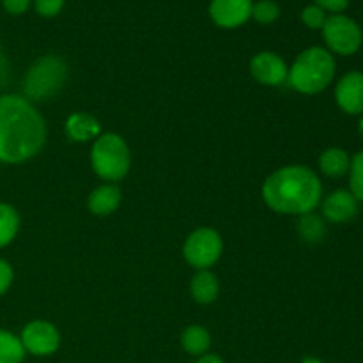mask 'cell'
Masks as SVG:
<instances>
[{
    "mask_svg": "<svg viewBox=\"0 0 363 363\" xmlns=\"http://www.w3.org/2000/svg\"><path fill=\"white\" fill-rule=\"evenodd\" d=\"M34 7L39 16L53 18L62 11L64 0H34Z\"/></svg>",
    "mask_w": 363,
    "mask_h": 363,
    "instance_id": "cb8c5ba5",
    "label": "cell"
},
{
    "mask_svg": "<svg viewBox=\"0 0 363 363\" xmlns=\"http://www.w3.org/2000/svg\"><path fill=\"white\" fill-rule=\"evenodd\" d=\"M181 344H183L184 351L188 354H194V357H202L206 354V351L211 346V337H209V332L202 326H188L184 330L183 337H181Z\"/></svg>",
    "mask_w": 363,
    "mask_h": 363,
    "instance_id": "e0dca14e",
    "label": "cell"
},
{
    "mask_svg": "<svg viewBox=\"0 0 363 363\" xmlns=\"http://www.w3.org/2000/svg\"><path fill=\"white\" fill-rule=\"evenodd\" d=\"M358 130H360V135L363 137V117H362V121H360V126H358Z\"/></svg>",
    "mask_w": 363,
    "mask_h": 363,
    "instance_id": "f546056e",
    "label": "cell"
},
{
    "mask_svg": "<svg viewBox=\"0 0 363 363\" xmlns=\"http://www.w3.org/2000/svg\"><path fill=\"white\" fill-rule=\"evenodd\" d=\"M280 7L275 0H259L252 6V18L262 25H269L279 20Z\"/></svg>",
    "mask_w": 363,
    "mask_h": 363,
    "instance_id": "ffe728a7",
    "label": "cell"
},
{
    "mask_svg": "<svg viewBox=\"0 0 363 363\" xmlns=\"http://www.w3.org/2000/svg\"><path fill=\"white\" fill-rule=\"evenodd\" d=\"M301 21L307 25L308 28H323L326 23V11H323L321 7L312 4V6H307L303 11H301Z\"/></svg>",
    "mask_w": 363,
    "mask_h": 363,
    "instance_id": "603a6c76",
    "label": "cell"
},
{
    "mask_svg": "<svg viewBox=\"0 0 363 363\" xmlns=\"http://www.w3.org/2000/svg\"><path fill=\"white\" fill-rule=\"evenodd\" d=\"M66 133L73 138L74 142H85L98 137L99 123L94 117L87 113H73L66 123Z\"/></svg>",
    "mask_w": 363,
    "mask_h": 363,
    "instance_id": "9a60e30c",
    "label": "cell"
},
{
    "mask_svg": "<svg viewBox=\"0 0 363 363\" xmlns=\"http://www.w3.org/2000/svg\"><path fill=\"white\" fill-rule=\"evenodd\" d=\"M46 124L41 113L20 96L0 98V162L21 163L41 151Z\"/></svg>",
    "mask_w": 363,
    "mask_h": 363,
    "instance_id": "6da1fadb",
    "label": "cell"
},
{
    "mask_svg": "<svg viewBox=\"0 0 363 363\" xmlns=\"http://www.w3.org/2000/svg\"><path fill=\"white\" fill-rule=\"evenodd\" d=\"M250 71L255 80L264 85H272V87L284 84L289 74L286 62L273 52L257 53L252 59Z\"/></svg>",
    "mask_w": 363,
    "mask_h": 363,
    "instance_id": "30bf717a",
    "label": "cell"
},
{
    "mask_svg": "<svg viewBox=\"0 0 363 363\" xmlns=\"http://www.w3.org/2000/svg\"><path fill=\"white\" fill-rule=\"evenodd\" d=\"M252 0H211L209 16L218 27L236 28L252 18Z\"/></svg>",
    "mask_w": 363,
    "mask_h": 363,
    "instance_id": "9c48e42d",
    "label": "cell"
},
{
    "mask_svg": "<svg viewBox=\"0 0 363 363\" xmlns=\"http://www.w3.org/2000/svg\"><path fill=\"white\" fill-rule=\"evenodd\" d=\"M301 363H325L323 360H319V358H312V357H308V358H305L303 362Z\"/></svg>",
    "mask_w": 363,
    "mask_h": 363,
    "instance_id": "f1b7e54d",
    "label": "cell"
},
{
    "mask_svg": "<svg viewBox=\"0 0 363 363\" xmlns=\"http://www.w3.org/2000/svg\"><path fill=\"white\" fill-rule=\"evenodd\" d=\"M300 233L307 241H321L325 236V223L321 218L308 213L300 220Z\"/></svg>",
    "mask_w": 363,
    "mask_h": 363,
    "instance_id": "44dd1931",
    "label": "cell"
},
{
    "mask_svg": "<svg viewBox=\"0 0 363 363\" xmlns=\"http://www.w3.org/2000/svg\"><path fill=\"white\" fill-rule=\"evenodd\" d=\"M335 77V59L325 48H308L298 55L289 69L287 80L303 94H318L330 85Z\"/></svg>",
    "mask_w": 363,
    "mask_h": 363,
    "instance_id": "3957f363",
    "label": "cell"
},
{
    "mask_svg": "<svg viewBox=\"0 0 363 363\" xmlns=\"http://www.w3.org/2000/svg\"><path fill=\"white\" fill-rule=\"evenodd\" d=\"M25 358L23 344L13 333L0 330V363H21Z\"/></svg>",
    "mask_w": 363,
    "mask_h": 363,
    "instance_id": "ac0fdd59",
    "label": "cell"
},
{
    "mask_svg": "<svg viewBox=\"0 0 363 363\" xmlns=\"http://www.w3.org/2000/svg\"><path fill=\"white\" fill-rule=\"evenodd\" d=\"M335 99L346 113L351 116L363 113V73L351 71L344 74L337 84Z\"/></svg>",
    "mask_w": 363,
    "mask_h": 363,
    "instance_id": "8fae6325",
    "label": "cell"
},
{
    "mask_svg": "<svg viewBox=\"0 0 363 363\" xmlns=\"http://www.w3.org/2000/svg\"><path fill=\"white\" fill-rule=\"evenodd\" d=\"M67 77V67L59 57H43L28 69L23 82L25 96L35 101H43L60 91Z\"/></svg>",
    "mask_w": 363,
    "mask_h": 363,
    "instance_id": "5b68a950",
    "label": "cell"
},
{
    "mask_svg": "<svg viewBox=\"0 0 363 363\" xmlns=\"http://www.w3.org/2000/svg\"><path fill=\"white\" fill-rule=\"evenodd\" d=\"M11 282H13V268L0 259V296L9 289Z\"/></svg>",
    "mask_w": 363,
    "mask_h": 363,
    "instance_id": "484cf974",
    "label": "cell"
},
{
    "mask_svg": "<svg viewBox=\"0 0 363 363\" xmlns=\"http://www.w3.org/2000/svg\"><path fill=\"white\" fill-rule=\"evenodd\" d=\"M350 184H351V194L354 195L358 202H363V151L358 152L350 165Z\"/></svg>",
    "mask_w": 363,
    "mask_h": 363,
    "instance_id": "7402d4cb",
    "label": "cell"
},
{
    "mask_svg": "<svg viewBox=\"0 0 363 363\" xmlns=\"http://www.w3.org/2000/svg\"><path fill=\"white\" fill-rule=\"evenodd\" d=\"M32 0H2L4 9L9 14H23L30 7Z\"/></svg>",
    "mask_w": 363,
    "mask_h": 363,
    "instance_id": "4316f807",
    "label": "cell"
},
{
    "mask_svg": "<svg viewBox=\"0 0 363 363\" xmlns=\"http://www.w3.org/2000/svg\"><path fill=\"white\" fill-rule=\"evenodd\" d=\"M23 350L35 357H48L59 350L60 335L48 321H32L23 328L20 337Z\"/></svg>",
    "mask_w": 363,
    "mask_h": 363,
    "instance_id": "ba28073f",
    "label": "cell"
},
{
    "mask_svg": "<svg viewBox=\"0 0 363 363\" xmlns=\"http://www.w3.org/2000/svg\"><path fill=\"white\" fill-rule=\"evenodd\" d=\"M358 213V201L351 191L337 190L323 201V215L332 223H344L354 218Z\"/></svg>",
    "mask_w": 363,
    "mask_h": 363,
    "instance_id": "7c38bea8",
    "label": "cell"
},
{
    "mask_svg": "<svg viewBox=\"0 0 363 363\" xmlns=\"http://www.w3.org/2000/svg\"><path fill=\"white\" fill-rule=\"evenodd\" d=\"M351 160L344 149L339 147H330L319 156V169L323 174L330 177H340L346 172H350Z\"/></svg>",
    "mask_w": 363,
    "mask_h": 363,
    "instance_id": "2e32d148",
    "label": "cell"
},
{
    "mask_svg": "<svg viewBox=\"0 0 363 363\" xmlns=\"http://www.w3.org/2000/svg\"><path fill=\"white\" fill-rule=\"evenodd\" d=\"M323 38L332 52L339 55H353L362 48L363 32L360 25L350 16L344 14H333L326 18L323 27Z\"/></svg>",
    "mask_w": 363,
    "mask_h": 363,
    "instance_id": "8992f818",
    "label": "cell"
},
{
    "mask_svg": "<svg viewBox=\"0 0 363 363\" xmlns=\"http://www.w3.org/2000/svg\"><path fill=\"white\" fill-rule=\"evenodd\" d=\"M191 296L197 303H213L220 293L218 279L208 269H201L197 275L191 279Z\"/></svg>",
    "mask_w": 363,
    "mask_h": 363,
    "instance_id": "5bb4252c",
    "label": "cell"
},
{
    "mask_svg": "<svg viewBox=\"0 0 363 363\" xmlns=\"http://www.w3.org/2000/svg\"><path fill=\"white\" fill-rule=\"evenodd\" d=\"M20 229V216L16 209L7 204H0V248L9 245Z\"/></svg>",
    "mask_w": 363,
    "mask_h": 363,
    "instance_id": "d6986e66",
    "label": "cell"
},
{
    "mask_svg": "<svg viewBox=\"0 0 363 363\" xmlns=\"http://www.w3.org/2000/svg\"><path fill=\"white\" fill-rule=\"evenodd\" d=\"M91 162L99 177L106 181H119L130 170V149L119 135H101L92 145Z\"/></svg>",
    "mask_w": 363,
    "mask_h": 363,
    "instance_id": "277c9868",
    "label": "cell"
},
{
    "mask_svg": "<svg viewBox=\"0 0 363 363\" xmlns=\"http://www.w3.org/2000/svg\"><path fill=\"white\" fill-rule=\"evenodd\" d=\"M315 6L321 7L323 11H330L333 14H340L342 11L347 9L350 0H314Z\"/></svg>",
    "mask_w": 363,
    "mask_h": 363,
    "instance_id": "d4e9b609",
    "label": "cell"
},
{
    "mask_svg": "<svg viewBox=\"0 0 363 363\" xmlns=\"http://www.w3.org/2000/svg\"><path fill=\"white\" fill-rule=\"evenodd\" d=\"M323 186L311 169L301 165L284 167L266 179L262 199L277 213L308 215L319 206Z\"/></svg>",
    "mask_w": 363,
    "mask_h": 363,
    "instance_id": "7a4b0ae2",
    "label": "cell"
},
{
    "mask_svg": "<svg viewBox=\"0 0 363 363\" xmlns=\"http://www.w3.org/2000/svg\"><path fill=\"white\" fill-rule=\"evenodd\" d=\"M121 204V190L113 184H105L94 190L89 197V209L94 215L105 216L116 211Z\"/></svg>",
    "mask_w": 363,
    "mask_h": 363,
    "instance_id": "4fadbf2b",
    "label": "cell"
},
{
    "mask_svg": "<svg viewBox=\"0 0 363 363\" xmlns=\"http://www.w3.org/2000/svg\"><path fill=\"white\" fill-rule=\"evenodd\" d=\"M222 238L213 229H197L184 243V259L194 268L206 269L215 264L222 255Z\"/></svg>",
    "mask_w": 363,
    "mask_h": 363,
    "instance_id": "52a82bcc",
    "label": "cell"
},
{
    "mask_svg": "<svg viewBox=\"0 0 363 363\" xmlns=\"http://www.w3.org/2000/svg\"><path fill=\"white\" fill-rule=\"evenodd\" d=\"M195 363H225V362H223L220 357H216V354H202V357Z\"/></svg>",
    "mask_w": 363,
    "mask_h": 363,
    "instance_id": "83f0119b",
    "label": "cell"
}]
</instances>
